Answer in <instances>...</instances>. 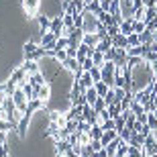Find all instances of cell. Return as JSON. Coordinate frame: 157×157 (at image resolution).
Masks as SVG:
<instances>
[{
    "label": "cell",
    "mask_w": 157,
    "mask_h": 157,
    "mask_svg": "<svg viewBox=\"0 0 157 157\" xmlns=\"http://www.w3.org/2000/svg\"><path fill=\"white\" fill-rule=\"evenodd\" d=\"M39 4H41V0H23V8L27 12V17H37Z\"/></svg>",
    "instance_id": "ba28073f"
},
{
    "label": "cell",
    "mask_w": 157,
    "mask_h": 157,
    "mask_svg": "<svg viewBox=\"0 0 157 157\" xmlns=\"http://www.w3.org/2000/svg\"><path fill=\"white\" fill-rule=\"evenodd\" d=\"M110 47H112V37H106V39H102V41L98 43V45H96V51L106 53L108 49H110Z\"/></svg>",
    "instance_id": "d4e9b609"
},
{
    "label": "cell",
    "mask_w": 157,
    "mask_h": 157,
    "mask_svg": "<svg viewBox=\"0 0 157 157\" xmlns=\"http://www.w3.org/2000/svg\"><path fill=\"white\" fill-rule=\"evenodd\" d=\"M127 43H128V47H139L141 45L139 33H131V35H127Z\"/></svg>",
    "instance_id": "f546056e"
},
{
    "label": "cell",
    "mask_w": 157,
    "mask_h": 157,
    "mask_svg": "<svg viewBox=\"0 0 157 157\" xmlns=\"http://www.w3.org/2000/svg\"><path fill=\"white\" fill-rule=\"evenodd\" d=\"M0 90H2V84H0Z\"/></svg>",
    "instance_id": "9f6ffc18"
},
{
    "label": "cell",
    "mask_w": 157,
    "mask_h": 157,
    "mask_svg": "<svg viewBox=\"0 0 157 157\" xmlns=\"http://www.w3.org/2000/svg\"><path fill=\"white\" fill-rule=\"evenodd\" d=\"M63 157H80V155H78V153L74 151V147H71V149H67V153H65Z\"/></svg>",
    "instance_id": "816d5d0a"
},
{
    "label": "cell",
    "mask_w": 157,
    "mask_h": 157,
    "mask_svg": "<svg viewBox=\"0 0 157 157\" xmlns=\"http://www.w3.org/2000/svg\"><path fill=\"white\" fill-rule=\"evenodd\" d=\"M94 88H96V92H98V96H102V98H104V96H106V92L110 90V88L106 86L104 82H96V84H94Z\"/></svg>",
    "instance_id": "d6a6232c"
},
{
    "label": "cell",
    "mask_w": 157,
    "mask_h": 157,
    "mask_svg": "<svg viewBox=\"0 0 157 157\" xmlns=\"http://www.w3.org/2000/svg\"><path fill=\"white\" fill-rule=\"evenodd\" d=\"M67 39H70V45H71V47H80V45H82V39H84V29H80V27H74V29L70 31Z\"/></svg>",
    "instance_id": "8992f818"
},
{
    "label": "cell",
    "mask_w": 157,
    "mask_h": 157,
    "mask_svg": "<svg viewBox=\"0 0 157 157\" xmlns=\"http://www.w3.org/2000/svg\"><path fill=\"white\" fill-rule=\"evenodd\" d=\"M131 135H133V131H128L127 127L122 128V131H118V137H121V141H124V143L131 141Z\"/></svg>",
    "instance_id": "60d3db41"
},
{
    "label": "cell",
    "mask_w": 157,
    "mask_h": 157,
    "mask_svg": "<svg viewBox=\"0 0 157 157\" xmlns=\"http://www.w3.org/2000/svg\"><path fill=\"white\" fill-rule=\"evenodd\" d=\"M49 94H51V88H49V84H43V86L37 88V98L43 100V102H47V100H49Z\"/></svg>",
    "instance_id": "d6986e66"
},
{
    "label": "cell",
    "mask_w": 157,
    "mask_h": 157,
    "mask_svg": "<svg viewBox=\"0 0 157 157\" xmlns=\"http://www.w3.org/2000/svg\"><path fill=\"white\" fill-rule=\"evenodd\" d=\"M57 133H59V127H57V122H51V124L47 127V131H45V137H55Z\"/></svg>",
    "instance_id": "74e56055"
},
{
    "label": "cell",
    "mask_w": 157,
    "mask_h": 157,
    "mask_svg": "<svg viewBox=\"0 0 157 157\" xmlns=\"http://www.w3.org/2000/svg\"><path fill=\"white\" fill-rule=\"evenodd\" d=\"M117 65H114V61H106L104 65H102V82H104L108 88H114V78H117Z\"/></svg>",
    "instance_id": "7a4b0ae2"
},
{
    "label": "cell",
    "mask_w": 157,
    "mask_h": 157,
    "mask_svg": "<svg viewBox=\"0 0 157 157\" xmlns=\"http://www.w3.org/2000/svg\"><path fill=\"white\" fill-rule=\"evenodd\" d=\"M143 149H145V153H147V155H153V157L157 155V139L153 137V133H151V135H147V137H145Z\"/></svg>",
    "instance_id": "52a82bcc"
},
{
    "label": "cell",
    "mask_w": 157,
    "mask_h": 157,
    "mask_svg": "<svg viewBox=\"0 0 157 157\" xmlns=\"http://www.w3.org/2000/svg\"><path fill=\"white\" fill-rule=\"evenodd\" d=\"M84 25V14H74V27H80Z\"/></svg>",
    "instance_id": "c3c4849f"
},
{
    "label": "cell",
    "mask_w": 157,
    "mask_h": 157,
    "mask_svg": "<svg viewBox=\"0 0 157 157\" xmlns=\"http://www.w3.org/2000/svg\"><path fill=\"white\" fill-rule=\"evenodd\" d=\"M90 147H92V151H102V149H104V145H102V143H100L98 139H92Z\"/></svg>",
    "instance_id": "bcb514c9"
},
{
    "label": "cell",
    "mask_w": 157,
    "mask_h": 157,
    "mask_svg": "<svg viewBox=\"0 0 157 157\" xmlns=\"http://www.w3.org/2000/svg\"><path fill=\"white\" fill-rule=\"evenodd\" d=\"M118 27H121L122 35H131V33H135V18H124Z\"/></svg>",
    "instance_id": "7c38bea8"
},
{
    "label": "cell",
    "mask_w": 157,
    "mask_h": 157,
    "mask_svg": "<svg viewBox=\"0 0 157 157\" xmlns=\"http://www.w3.org/2000/svg\"><path fill=\"white\" fill-rule=\"evenodd\" d=\"M88 133H90V137H92V139H98L100 141V139H102V135H104V128L100 127V124H92Z\"/></svg>",
    "instance_id": "4316f807"
},
{
    "label": "cell",
    "mask_w": 157,
    "mask_h": 157,
    "mask_svg": "<svg viewBox=\"0 0 157 157\" xmlns=\"http://www.w3.org/2000/svg\"><path fill=\"white\" fill-rule=\"evenodd\" d=\"M80 67H82V71H90L94 67V61H92V57H86L84 61L80 63Z\"/></svg>",
    "instance_id": "b9f144b4"
},
{
    "label": "cell",
    "mask_w": 157,
    "mask_h": 157,
    "mask_svg": "<svg viewBox=\"0 0 157 157\" xmlns=\"http://www.w3.org/2000/svg\"><path fill=\"white\" fill-rule=\"evenodd\" d=\"M82 14H84V25H82L84 33H96V31H98V27L102 25L98 21V17H94L90 10H84Z\"/></svg>",
    "instance_id": "6da1fadb"
},
{
    "label": "cell",
    "mask_w": 157,
    "mask_h": 157,
    "mask_svg": "<svg viewBox=\"0 0 157 157\" xmlns=\"http://www.w3.org/2000/svg\"><path fill=\"white\" fill-rule=\"evenodd\" d=\"M84 2H86V4H90V2H94V0H84Z\"/></svg>",
    "instance_id": "f5cc1de1"
},
{
    "label": "cell",
    "mask_w": 157,
    "mask_h": 157,
    "mask_svg": "<svg viewBox=\"0 0 157 157\" xmlns=\"http://www.w3.org/2000/svg\"><path fill=\"white\" fill-rule=\"evenodd\" d=\"M92 108H94V110H96V112H102V110H104V108H106V100L102 98V96H98V100L94 102V106H92Z\"/></svg>",
    "instance_id": "8d00e7d4"
},
{
    "label": "cell",
    "mask_w": 157,
    "mask_h": 157,
    "mask_svg": "<svg viewBox=\"0 0 157 157\" xmlns=\"http://www.w3.org/2000/svg\"><path fill=\"white\" fill-rule=\"evenodd\" d=\"M139 37H141V43H143V45H151L153 41H155V33H153V31H149V29H145Z\"/></svg>",
    "instance_id": "603a6c76"
},
{
    "label": "cell",
    "mask_w": 157,
    "mask_h": 157,
    "mask_svg": "<svg viewBox=\"0 0 157 157\" xmlns=\"http://www.w3.org/2000/svg\"><path fill=\"white\" fill-rule=\"evenodd\" d=\"M118 137V131L117 128H110V131H104V135H102V139H100V143H102V145H108V143H112V141L117 139Z\"/></svg>",
    "instance_id": "2e32d148"
},
{
    "label": "cell",
    "mask_w": 157,
    "mask_h": 157,
    "mask_svg": "<svg viewBox=\"0 0 157 157\" xmlns=\"http://www.w3.org/2000/svg\"><path fill=\"white\" fill-rule=\"evenodd\" d=\"M147 124H149L151 131L157 128V114H155V112H147Z\"/></svg>",
    "instance_id": "836d02e7"
},
{
    "label": "cell",
    "mask_w": 157,
    "mask_h": 157,
    "mask_svg": "<svg viewBox=\"0 0 157 157\" xmlns=\"http://www.w3.org/2000/svg\"><path fill=\"white\" fill-rule=\"evenodd\" d=\"M61 18H63V27L67 31L74 29V14H71V12H63V14H61Z\"/></svg>",
    "instance_id": "83f0119b"
},
{
    "label": "cell",
    "mask_w": 157,
    "mask_h": 157,
    "mask_svg": "<svg viewBox=\"0 0 157 157\" xmlns=\"http://www.w3.org/2000/svg\"><path fill=\"white\" fill-rule=\"evenodd\" d=\"M100 35L98 33H84V39H82V43H86L88 47H92V49H96V45L100 43Z\"/></svg>",
    "instance_id": "30bf717a"
},
{
    "label": "cell",
    "mask_w": 157,
    "mask_h": 157,
    "mask_svg": "<svg viewBox=\"0 0 157 157\" xmlns=\"http://www.w3.org/2000/svg\"><path fill=\"white\" fill-rule=\"evenodd\" d=\"M8 82H12V84H17V86H23L25 82H29V74L25 71V67L21 65V67H17V70L10 74V78H8Z\"/></svg>",
    "instance_id": "277c9868"
},
{
    "label": "cell",
    "mask_w": 157,
    "mask_h": 157,
    "mask_svg": "<svg viewBox=\"0 0 157 157\" xmlns=\"http://www.w3.org/2000/svg\"><path fill=\"white\" fill-rule=\"evenodd\" d=\"M112 47H117V49H127V47H128V43H127V35L118 33L117 37H112Z\"/></svg>",
    "instance_id": "e0dca14e"
},
{
    "label": "cell",
    "mask_w": 157,
    "mask_h": 157,
    "mask_svg": "<svg viewBox=\"0 0 157 157\" xmlns=\"http://www.w3.org/2000/svg\"><path fill=\"white\" fill-rule=\"evenodd\" d=\"M55 41H57V37L53 35L51 31H47V33H41L39 45H41V47H45L47 51H49V49H55Z\"/></svg>",
    "instance_id": "5b68a950"
},
{
    "label": "cell",
    "mask_w": 157,
    "mask_h": 157,
    "mask_svg": "<svg viewBox=\"0 0 157 157\" xmlns=\"http://www.w3.org/2000/svg\"><path fill=\"white\" fill-rule=\"evenodd\" d=\"M143 143H145V135H143V133H133V135H131L128 145H133V147H143Z\"/></svg>",
    "instance_id": "7402d4cb"
},
{
    "label": "cell",
    "mask_w": 157,
    "mask_h": 157,
    "mask_svg": "<svg viewBox=\"0 0 157 157\" xmlns=\"http://www.w3.org/2000/svg\"><path fill=\"white\" fill-rule=\"evenodd\" d=\"M23 67H25V71H27L29 76H33V74L41 71V70H39V63H37V61H33V59H25Z\"/></svg>",
    "instance_id": "ac0fdd59"
},
{
    "label": "cell",
    "mask_w": 157,
    "mask_h": 157,
    "mask_svg": "<svg viewBox=\"0 0 157 157\" xmlns=\"http://www.w3.org/2000/svg\"><path fill=\"white\" fill-rule=\"evenodd\" d=\"M106 33H108V37H117L121 33V27L118 25H110V27H106Z\"/></svg>",
    "instance_id": "ee69618b"
},
{
    "label": "cell",
    "mask_w": 157,
    "mask_h": 157,
    "mask_svg": "<svg viewBox=\"0 0 157 157\" xmlns=\"http://www.w3.org/2000/svg\"><path fill=\"white\" fill-rule=\"evenodd\" d=\"M37 21H39L41 33H47V31H49V27H51V18L47 17V14H39V17H37Z\"/></svg>",
    "instance_id": "44dd1931"
},
{
    "label": "cell",
    "mask_w": 157,
    "mask_h": 157,
    "mask_svg": "<svg viewBox=\"0 0 157 157\" xmlns=\"http://www.w3.org/2000/svg\"><path fill=\"white\" fill-rule=\"evenodd\" d=\"M145 29H147V25L143 23V21H135V33H139V35H141Z\"/></svg>",
    "instance_id": "f6af8a7d"
},
{
    "label": "cell",
    "mask_w": 157,
    "mask_h": 157,
    "mask_svg": "<svg viewBox=\"0 0 157 157\" xmlns=\"http://www.w3.org/2000/svg\"><path fill=\"white\" fill-rule=\"evenodd\" d=\"M90 127H92V124H90L88 121H78L76 131H78V133H88V131H90Z\"/></svg>",
    "instance_id": "f35d334b"
},
{
    "label": "cell",
    "mask_w": 157,
    "mask_h": 157,
    "mask_svg": "<svg viewBox=\"0 0 157 157\" xmlns=\"http://www.w3.org/2000/svg\"><path fill=\"white\" fill-rule=\"evenodd\" d=\"M61 70H65V71H71V74H76L78 70H80V63H78V59L76 57H67L61 63Z\"/></svg>",
    "instance_id": "8fae6325"
},
{
    "label": "cell",
    "mask_w": 157,
    "mask_h": 157,
    "mask_svg": "<svg viewBox=\"0 0 157 157\" xmlns=\"http://www.w3.org/2000/svg\"><path fill=\"white\" fill-rule=\"evenodd\" d=\"M90 76H92L94 84H96V82H102V67H98V65H94L92 70H90Z\"/></svg>",
    "instance_id": "1f68e13d"
},
{
    "label": "cell",
    "mask_w": 157,
    "mask_h": 157,
    "mask_svg": "<svg viewBox=\"0 0 157 157\" xmlns=\"http://www.w3.org/2000/svg\"><path fill=\"white\" fill-rule=\"evenodd\" d=\"M76 80L82 84V88H84V90H88V88L94 86V80H92V76H90V71H82V76L76 78Z\"/></svg>",
    "instance_id": "5bb4252c"
},
{
    "label": "cell",
    "mask_w": 157,
    "mask_h": 157,
    "mask_svg": "<svg viewBox=\"0 0 157 157\" xmlns=\"http://www.w3.org/2000/svg\"><path fill=\"white\" fill-rule=\"evenodd\" d=\"M12 100H14V106H17L18 112H27V106H29V98H27V94L23 92V88H17V92L12 94Z\"/></svg>",
    "instance_id": "3957f363"
},
{
    "label": "cell",
    "mask_w": 157,
    "mask_h": 157,
    "mask_svg": "<svg viewBox=\"0 0 157 157\" xmlns=\"http://www.w3.org/2000/svg\"><path fill=\"white\" fill-rule=\"evenodd\" d=\"M110 4H112L110 0H102V2H100V8H102L104 12H108V10H110Z\"/></svg>",
    "instance_id": "681fc988"
},
{
    "label": "cell",
    "mask_w": 157,
    "mask_h": 157,
    "mask_svg": "<svg viewBox=\"0 0 157 157\" xmlns=\"http://www.w3.org/2000/svg\"><path fill=\"white\" fill-rule=\"evenodd\" d=\"M29 82H31V84H33L35 88L43 86V84H47L45 76H43V71H37V74H33V76H29Z\"/></svg>",
    "instance_id": "ffe728a7"
},
{
    "label": "cell",
    "mask_w": 157,
    "mask_h": 157,
    "mask_svg": "<svg viewBox=\"0 0 157 157\" xmlns=\"http://www.w3.org/2000/svg\"><path fill=\"white\" fill-rule=\"evenodd\" d=\"M104 57H106V61H117V47H110L104 53Z\"/></svg>",
    "instance_id": "7bdbcfd3"
},
{
    "label": "cell",
    "mask_w": 157,
    "mask_h": 157,
    "mask_svg": "<svg viewBox=\"0 0 157 157\" xmlns=\"http://www.w3.org/2000/svg\"><path fill=\"white\" fill-rule=\"evenodd\" d=\"M84 94H86V102H88L90 106H94V102L98 100V92H96V88H94V86H92V88H88Z\"/></svg>",
    "instance_id": "484cf974"
},
{
    "label": "cell",
    "mask_w": 157,
    "mask_h": 157,
    "mask_svg": "<svg viewBox=\"0 0 157 157\" xmlns=\"http://www.w3.org/2000/svg\"><path fill=\"white\" fill-rule=\"evenodd\" d=\"M110 2H121V0H110Z\"/></svg>",
    "instance_id": "db71d44e"
},
{
    "label": "cell",
    "mask_w": 157,
    "mask_h": 157,
    "mask_svg": "<svg viewBox=\"0 0 157 157\" xmlns=\"http://www.w3.org/2000/svg\"><path fill=\"white\" fill-rule=\"evenodd\" d=\"M106 110H108V117L110 118H117V117H121V104H108L106 106Z\"/></svg>",
    "instance_id": "f1b7e54d"
},
{
    "label": "cell",
    "mask_w": 157,
    "mask_h": 157,
    "mask_svg": "<svg viewBox=\"0 0 157 157\" xmlns=\"http://www.w3.org/2000/svg\"><path fill=\"white\" fill-rule=\"evenodd\" d=\"M147 29H149V31H153V33H155V31H157V17L153 18L151 23H147Z\"/></svg>",
    "instance_id": "f907efd6"
},
{
    "label": "cell",
    "mask_w": 157,
    "mask_h": 157,
    "mask_svg": "<svg viewBox=\"0 0 157 157\" xmlns=\"http://www.w3.org/2000/svg\"><path fill=\"white\" fill-rule=\"evenodd\" d=\"M98 2H102V0H98Z\"/></svg>",
    "instance_id": "6f0895ef"
},
{
    "label": "cell",
    "mask_w": 157,
    "mask_h": 157,
    "mask_svg": "<svg viewBox=\"0 0 157 157\" xmlns=\"http://www.w3.org/2000/svg\"><path fill=\"white\" fill-rule=\"evenodd\" d=\"M37 47H39V43H35V41H27V43H25V59H31V55L37 51Z\"/></svg>",
    "instance_id": "cb8c5ba5"
},
{
    "label": "cell",
    "mask_w": 157,
    "mask_h": 157,
    "mask_svg": "<svg viewBox=\"0 0 157 157\" xmlns=\"http://www.w3.org/2000/svg\"><path fill=\"white\" fill-rule=\"evenodd\" d=\"M86 10V2L84 0H71V6H70V10L71 14H82V12Z\"/></svg>",
    "instance_id": "9a60e30c"
},
{
    "label": "cell",
    "mask_w": 157,
    "mask_h": 157,
    "mask_svg": "<svg viewBox=\"0 0 157 157\" xmlns=\"http://www.w3.org/2000/svg\"><path fill=\"white\" fill-rule=\"evenodd\" d=\"M53 57L57 59L59 63H63L65 59H67V51H65V49H55V53H53Z\"/></svg>",
    "instance_id": "d590c367"
},
{
    "label": "cell",
    "mask_w": 157,
    "mask_h": 157,
    "mask_svg": "<svg viewBox=\"0 0 157 157\" xmlns=\"http://www.w3.org/2000/svg\"><path fill=\"white\" fill-rule=\"evenodd\" d=\"M65 47H70V39L67 37H59L55 41V49H65Z\"/></svg>",
    "instance_id": "ab89813d"
},
{
    "label": "cell",
    "mask_w": 157,
    "mask_h": 157,
    "mask_svg": "<svg viewBox=\"0 0 157 157\" xmlns=\"http://www.w3.org/2000/svg\"><path fill=\"white\" fill-rule=\"evenodd\" d=\"M92 61H94V65H98V67H102V65L106 63V57H104V53H100V51H94V55H92Z\"/></svg>",
    "instance_id": "4dcf8cb0"
},
{
    "label": "cell",
    "mask_w": 157,
    "mask_h": 157,
    "mask_svg": "<svg viewBox=\"0 0 157 157\" xmlns=\"http://www.w3.org/2000/svg\"><path fill=\"white\" fill-rule=\"evenodd\" d=\"M145 157H153V155H145Z\"/></svg>",
    "instance_id": "11a10c76"
},
{
    "label": "cell",
    "mask_w": 157,
    "mask_h": 157,
    "mask_svg": "<svg viewBox=\"0 0 157 157\" xmlns=\"http://www.w3.org/2000/svg\"><path fill=\"white\" fill-rule=\"evenodd\" d=\"M63 29H65V27H63V18H61V14H59V17H53V18H51V27H49V31H51L53 35L59 39V37H61V33H63Z\"/></svg>",
    "instance_id": "9c48e42d"
},
{
    "label": "cell",
    "mask_w": 157,
    "mask_h": 157,
    "mask_svg": "<svg viewBox=\"0 0 157 157\" xmlns=\"http://www.w3.org/2000/svg\"><path fill=\"white\" fill-rule=\"evenodd\" d=\"M155 157H157V155H155Z\"/></svg>",
    "instance_id": "680465c9"
},
{
    "label": "cell",
    "mask_w": 157,
    "mask_h": 157,
    "mask_svg": "<svg viewBox=\"0 0 157 157\" xmlns=\"http://www.w3.org/2000/svg\"><path fill=\"white\" fill-rule=\"evenodd\" d=\"M100 127L104 128V131H110V128H114V118H108V121H104Z\"/></svg>",
    "instance_id": "7dc6e473"
},
{
    "label": "cell",
    "mask_w": 157,
    "mask_h": 157,
    "mask_svg": "<svg viewBox=\"0 0 157 157\" xmlns=\"http://www.w3.org/2000/svg\"><path fill=\"white\" fill-rule=\"evenodd\" d=\"M145 14H147V6H141V8H137L133 14L135 21H145Z\"/></svg>",
    "instance_id": "e575fe53"
},
{
    "label": "cell",
    "mask_w": 157,
    "mask_h": 157,
    "mask_svg": "<svg viewBox=\"0 0 157 157\" xmlns=\"http://www.w3.org/2000/svg\"><path fill=\"white\" fill-rule=\"evenodd\" d=\"M67 149H71L70 141H57L55 143V157H63L67 153Z\"/></svg>",
    "instance_id": "4fadbf2b"
}]
</instances>
